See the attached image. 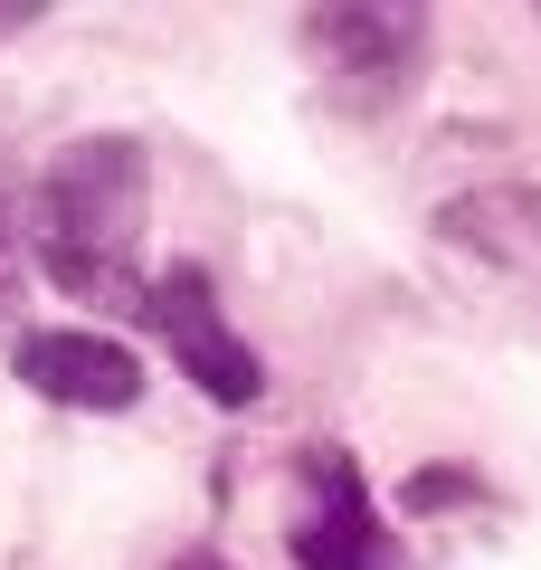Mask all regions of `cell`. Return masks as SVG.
Masks as SVG:
<instances>
[{
  "label": "cell",
  "instance_id": "3",
  "mask_svg": "<svg viewBox=\"0 0 541 570\" xmlns=\"http://www.w3.org/2000/svg\"><path fill=\"white\" fill-rule=\"evenodd\" d=\"M304 39H314V58L333 67V86H352V96H409L427 20L419 10H314Z\"/></svg>",
  "mask_w": 541,
  "mask_h": 570
},
{
  "label": "cell",
  "instance_id": "5",
  "mask_svg": "<svg viewBox=\"0 0 541 570\" xmlns=\"http://www.w3.org/2000/svg\"><path fill=\"white\" fill-rule=\"evenodd\" d=\"M323 485H333V513L295 523V570H409V551L371 523V504H361L352 456H323Z\"/></svg>",
  "mask_w": 541,
  "mask_h": 570
},
{
  "label": "cell",
  "instance_id": "4",
  "mask_svg": "<svg viewBox=\"0 0 541 570\" xmlns=\"http://www.w3.org/2000/svg\"><path fill=\"white\" fill-rule=\"evenodd\" d=\"M20 381L39 400H67V409H134L142 400L134 352L96 343V333H20Z\"/></svg>",
  "mask_w": 541,
  "mask_h": 570
},
{
  "label": "cell",
  "instance_id": "1",
  "mask_svg": "<svg viewBox=\"0 0 541 570\" xmlns=\"http://www.w3.org/2000/svg\"><path fill=\"white\" fill-rule=\"evenodd\" d=\"M142 209H153L142 142L86 134L29 190V247H39V266L67 295H86V305H134L142 295Z\"/></svg>",
  "mask_w": 541,
  "mask_h": 570
},
{
  "label": "cell",
  "instance_id": "7",
  "mask_svg": "<svg viewBox=\"0 0 541 570\" xmlns=\"http://www.w3.org/2000/svg\"><path fill=\"white\" fill-rule=\"evenodd\" d=\"M171 570H228V561H209V551H190V561H171Z\"/></svg>",
  "mask_w": 541,
  "mask_h": 570
},
{
  "label": "cell",
  "instance_id": "6",
  "mask_svg": "<svg viewBox=\"0 0 541 570\" xmlns=\"http://www.w3.org/2000/svg\"><path fill=\"white\" fill-rule=\"evenodd\" d=\"M20 295V163L0 153V314Z\"/></svg>",
  "mask_w": 541,
  "mask_h": 570
},
{
  "label": "cell",
  "instance_id": "2",
  "mask_svg": "<svg viewBox=\"0 0 541 570\" xmlns=\"http://www.w3.org/2000/svg\"><path fill=\"white\" fill-rule=\"evenodd\" d=\"M142 314H153V333L171 343V371H190V381H200L219 409H247V400L266 390L257 352L228 333V314H219V295H209L200 266H171V276L142 295Z\"/></svg>",
  "mask_w": 541,
  "mask_h": 570
}]
</instances>
